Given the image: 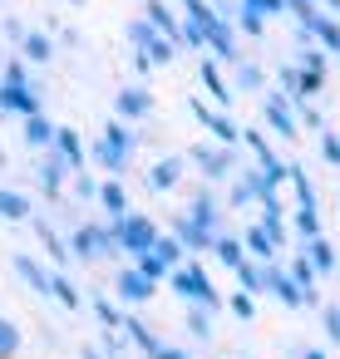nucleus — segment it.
Listing matches in <instances>:
<instances>
[{
  "mask_svg": "<svg viewBox=\"0 0 340 359\" xmlns=\"http://www.w3.org/2000/svg\"><path fill=\"white\" fill-rule=\"evenodd\" d=\"M119 241H124L129 251H148V246H153V226H148V222H124V226H119Z\"/></svg>",
  "mask_w": 340,
  "mask_h": 359,
  "instance_id": "1",
  "label": "nucleus"
},
{
  "mask_svg": "<svg viewBox=\"0 0 340 359\" xmlns=\"http://www.w3.org/2000/svg\"><path fill=\"white\" fill-rule=\"evenodd\" d=\"M178 290H183L188 300H202V305L212 300V285H207V276H202V271H178Z\"/></svg>",
  "mask_w": 340,
  "mask_h": 359,
  "instance_id": "2",
  "label": "nucleus"
},
{
  "mask_svg": "<svg viewBox=\"0 0 340 359\" xmlns=\"http://www.w3.org/2000/svg\"><path fill=\"white\" fill-rule=\"evenodd\" d=\"M104 138H109V143H104V163H109V168H114V163H124V158H129V133L114 123Z\"/></svg>",
  "mask_w": 340,
  "mask_h": 359,
  "instance_id": "3",
  "label": "nucleus"
},
{
  "mask_svg": "<svg viewBox=\"0 0 340 359\" xmlns=\"http://www.w3.org/2000/svg\"><path fill=\"white\" fill-rule=\"evenodd\" d=\"M6 79H11V84H6V94H0V99H6L11 109H25V114H30V109H35V99H30V94L20 89V69H11Z\"/></svg>",
  "mask_w": 340,
  "mask_h": 359,
  "instance_id": "4",
  "label": "nucleus"
},
{
  "mask_svg": "<svg viewBox=\"0 0 340 359\" xmlns=\"http://www.w3.org/2000/svg\"><path fill=\"white\" fill-rule=\"evenodd\" d=\"M192 114H197V123H207V128H217V138H227V143H237V128H232L227 118H217V114H207V109H197V104H192Z\"/></svg>",
  "mask_w": 340,
  "mask_h": 359,
  "instance_id": "5",
  "label": "nucleus"
},
{
  "mask_svg": "<svg viewBox=\"0 0 340 359\" xmlns=\"http://www.w3.org/2000/svg\"><path fill=\"white\" fill-rule=\"evenodd\" d=\"M119 290H124L129 300H148V276L129 271V276H119Z\"/></svg>",
  "mask_w": 340,
  "mask_h": 359,
  "instance_id": "6",
  "label": "nucleus"
},
{
  "mask_svg": "<svg viewBox=\"0 0 340 359\" xmlns=\"http://www.w3.org/2000/svg\"><path fill=\"white\" fill-rule=\"evenodd\" d=\"M271 290H276V295H281L286 305H301V300H306V295H301V290H296V285H291V280H286L281 271H271Z\"/></svg>",
  "mask_w": 340,
  "mask_h": 359,
  "instance_id": "7",
  "label": "nucleus"
},
{
  "mask_svg": "<svg viewBox=\"0 0 340 359\" xmlns=\"http://www.w3.org/2000/svg\"><path fill=\"white\" fill-rule=\"evenodd\" d=\"M266 118H271V123H276V128H281V133H286V138H291V133H296V123H291V114H286V109H281V99H271V104H266Z\"/></svg>",
  "mask_w": 340,
  "mask_h": 359,
  "instance_id": "8",
  "label": "nucleus"
},
{
  "mask_svg": "<svg viewBox=\"0 0 340 359\" xmlns=\"http://www.w3.org/2000/svg\"><path fill=\"white\" fill-rule=\"evenodd\" d=\"M119 109H124V114H143V109H148V94H143V89H129V94L119 99Z\"/></svg>",
  "mask_w": 340,
  "mask_h": 359,
  "instance_id": "9",
  "label": "nucleus"
},
{
  "mask_svg": "<svg viewBox=\"0 0 340 359\" xmlns=\"http://www.w3.org/2000/svg\"><path fill=\"white\" fill-rule=\"evenodd\" d=\"M0 212H6V217H25V197H15V192H0Z\"/></svg>",
  "mask_w": 340,
  "mask_h": 359,
  "instance_id": "10",
  "label": "nucleus"
},
{
  "mask_svg": "<svg viewBox=\"0 0 340 359\" xmlns=\"http://www.w3.org/2000/svg\"><path fill=\"white\" fill-rule=\"evenodd\" d=\"M173 177H178V163H163V168H153V187H173Z\"/></svg>",
  "mask_w": 340,
  "mask_h": 359,
  "instance_id": "11",
  "label": "nucleus"
},
{
  "mask_svg": "<svg viewBox=\"0 0 340 359\" xmlns=\"http://www.w3.org/2000/svg\"><path fill=\"white\" fill-rule=\"evenodd\" d=\"M11 349H15V325H11V320H0V359H6Z\"/></svg>",
  "mask_w": 340,
  "mask_h": 359,
  "instance_id": "12",
  "label": "nucleus"
},
{
  "mask_svg": "<svg viewBox=\"0 0 340 359\" xmlns=\"http://www.w3.org/2000/svg\"><path fill=\"white\" fill-rule=\"evenodd\" d=\"M50 138H55V128L45 118H30V143H50Z\"/></svg>",
  "mask_w": 340,
  "mask_h": 359,
  "instance_id": "13",
  "label": "nucleus"
},
{
  "mask_svg": "<svg viewBox=\"0 0 340 359\" xmlns=\"http://www.w3.org/2000/svg\"><path fill=\"white\" fill-rule=\"evenodd\" d=\"M55 138H60L65 158H70V163H79V138H74V133H55Z\"/></svg>",
  "mask_w": 340,
  "mask_h": 359,
  "instance_id": "14",
  "label": "nucleus"
},
{
  "mask_svg": "<svg viewBox=\"0 0 340 359\" xmlns=\"http://www.w3.org/2000/svg\"><path fill=\"white\" fill-rule=\"evenodd\" d=\"M217 251H222V261H227V266H242V251H237V241H217Z\"/></svg>",
  "mask_w": 340,
  "mask_h": 359,
  "instance_id": "15",
  "label": "nucleus"
},
{
  "mask_svg": "<svg viewBox=\"0 0 340 359\" xmlns=\"http://www.w3.org/2000/svg\"><path fill=\"white\" fill-rule=\"evenodd\" d=\"M104 202H109V212H124V187H104Z\"/></svg>",
  "mask_w": 340,
  "mask_h": 359,
  "instance_id": "16",
  "label": "nucleus"
},
{
  "mask_svg": "<svg viewBox=\"0 0 340 359\" xmlns=\"http://www.w3.org/2000/svg\"><path fill=\"white\" fill-rule=\"evenodd\" d=\"M251 251H256V256H271V236H266V231H251Z\"/></svg>",
  "mask_w": 340,
  "mask_h": 359,
  "instance_id": "17",
  "label": "nucleus"
},
{
  "mask_svg": "<svg viewBox=\"0 0 340 359\" xmlns=\"http://www.w3.org/2000/svg\"><path fill=\"white\" fill-rule=\"evenodd\" d=\"M281 6H286V0H247V11H256V15L261 11H281Z\"/></svg>",
  "mask_w": 340,
  "mask_h": 359,
  "instance_id": "18",
  "label": "nucleus"
},
{
  "mask_svg": "<svg viewBox=\"0 0 340 359\" xmlns=\"http://www.w3.org/2000/svg\"><path fill=\"white\" fill-rule=\"evenodd\" d=\"M25 50H30V55H35V60H45V55H50V45H45V40H40V35H30V40H25Z\"/></svg>",
  "mask_w": 340,
  "mask_h": 359,
  "instance_id": "19",
  "label": "nucleus"
},
{
  "mask_svg": "<svg viewBox=\"0 0 340 359\" xmlns=\"http://www.w3.org/2000/svg\"><path fill=\"white\" fill-rule=\"evenodd\" d=\"M315 266L330 271V246H325V241H315Z\"/></svg>",
  "mask_w": 340,
  "mask_h": 359,
  "instance_id": "20",
  "label": "nucleus"
},
{
  "mask_svg": "<svg viewBox=\"0 0 340 359\" xmlns=\"http://www.w3.org/2000/svg\"><path fill=\"white\" fill-rule=\"evenodd\" d=\"M325 325H330V334H335V339H340V315H335V310H330V315H325Z\"/></svg>",
  "mask_w": 340,
  "mask_h": 359,
  "instance_id": "21",
  "label": "nucleus"
},
{
  "mask_svg": "<svg viewBox=\"0 0 340 359\" xmlns=\"http://www.w3.org/2000/svg\"><path fill=\"white\" fill-rule=\"evenodd\" d=\"M306 359H325V354H315V349H310V354H306Z\"/></svg>",
  "mask_w": 340,
  "mask_h": 359,
  "instance_id": "22",
  "label": "nucleus"
}]
</instances>
